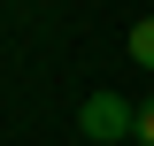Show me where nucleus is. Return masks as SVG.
Returning a JSON list of instances; mask_svg holds the SVG:
<instances>
[{
	"label": "nucleus",
	"instance_id": "f257e3e1",
	"mask_svg": "<svg viewBox=\"0 0 154 146\" xmlns=\"http://www.w3.org/2000/svg\"><path fill=\"white\" fill-rule=\"evenodd\" d=\"M77 131H85V138H139V108L131 100H123V92H93V100H85V108H77Z\"/></svg>",
	"mask_w": 154,
	"mask_h": 146
},
{
	"label": "nucleus",
	"instance_id": "f03ea898",
	"mask_svg": "<svg viewBox=\"0 0 154 146\" xmlns=\"http://www.w3.org/2000/svg\"><path fill=\"white\" fill-rule=\"evenodd\" d=\"M123 46H131V62H146V69H154V16H139V23H131V38H123Z\"/></svg>",
	"mask_w": 154,
	"mask_h": 146
},
{
	"label": "nucleus",
	"instance_id": "7ed1b4c3",
	"mask_svg": "<svg viewBox=\"0 0 154 146\" xmlns=\"http://www.w3.org/2000/svg\"><path fill=\"white\" fill-rule=\"evenodd\" d=\"M139 138L154 146V100H139Z\"/></svg>",
	"mask_w": 154,
	"mask_h": 146
}]
</instances>
